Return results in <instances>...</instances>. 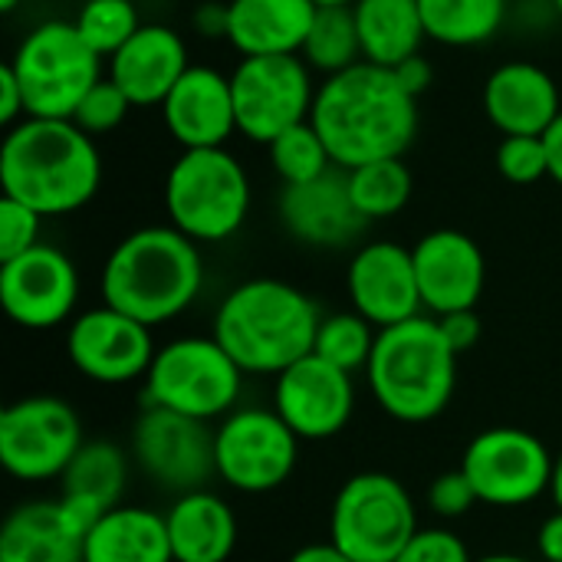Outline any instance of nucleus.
<instances>
[{"instance_id": "f257e3e1", "label": "nucleus", "mask_w": 562, "mask_h": 562, "mask_svg": "<svg viewBox=\"0 0 562 562\" xmlns=\"http://www.w3.org/2000/svg\"><path fill=\"white\" fill-rule=\"evenodd\" d=\"M310 122L333 165L352 171L369 161L402 158L418 138L422 112L395 69L362 59L319 82Z\"/></svg>"}, {"instance_id": "f03ea898", "label": "nucleus", "mask_w": 562, "mask_h": 562, "mask_svg": "<svg viewBox=\"0 0 562 562\" xmlns=\"http://www.w3.org/2000/svg\"><path fill=\"white\" fill-rule=\"evenodd\" d=\"M102 184V155L72 119H23L0 145V188L40 217L86 207Z\"/></svg>"}, {"instance_id": "7ed1b4c3", "label": "nucleus", "mask_w": 562, "mask_h": 562, "mask_svg": "<svg viewBox=\"0 0 562 562\" xmlns=\"http://www.w3.org/2000/svg\"><path fill=\"white\" fill-rule=\"evenodd\" d=\"M204 260L191 237L171 224L138 227L122 237L102 267L105 306L161 326L181 316L201 293Z\"/></svg>"}, {"instance_id": "20e7f679", "label": "nucleus", "mask_w": 562, "mask_h": 562, "mask_svg": "<svg viewBox=\"0 0 562 562\" xmlns=\"http://www.w3.org/2000/svg\"><path fill=\"white\" fill-rule=\"evenodd\" d=\"M319 323L316 303L300 286L257 277L224 296L214 316V339L244 375H280L313 352Z\"/></svg>"}, {"instance_id": "39448f33", "label": "nucleus", "mask_w": 562, "mask_h": 562, "mask_svg": "<svg viewBox=\"0 0 562 562\" xmlns=\"http://www.w3.org/2000/svg\"><path fill=\"white\" fill-rule=\"evenodd\" d=\"M379 408L405 425L438 418L458 385V352L448 346L435 316H415L379 329L366 366Z\"/></svg>"}, {"instance_id": "423d86ee", "label": "nucleus", "mask_w": 562, "mask_h": 562, "mask_svg": "<svg viewBox=\"0 0 562 562\" xmlns=\"http://www.w3.org/2000/svg\"><path fill=\"white\" fill-rule=\"evenodd\" d=\"M250 175L227 148L181 151L165 178L168 224L194 244L231 240L250 214Z\"/></svg>"}, {"instance_id": "0eeeda50", "label": "nucleus", "mask_w": 562, "mask_h": 562, "mask_svg": "<svg viewBox=\"0 0 562 562\" xmlns=\"http://www.w3.org/2000/svg\"><path fill=\"white\" fill-rule=\"evenodd\" d=\"M7 63L23 89L26 119H72L82 95L105 76V59L72 20L36 23Z\"/></svg>"}, {"instance_id": "6e6552de", "label": "nucleus", "mask_w": 562, "mask_h": 562, "mask_svg": "<svg viewBox=\"0 0 562 562\" xmlns=\"http://www.w3.org/2000/svg\"><path fill=\"white\" fill-rule=\"evenodd\" d=\"M418 530L415 501L392 474H356L333 501L329 540L356 562H395Z\"/></svg>"}, {"instance_id": "1a4fd4ad", "label": "nucleus", "mask_w": 562, "mask_h": 562, "mask_svg": "<svg viewBox=\"0 0 562 562\" xmlns=\"http://www.w3.org/2000/svg\"><path fill=\"white\" fill-rule=\"evenodd\" d=\"M240 385V366L214 336H184L155 352L145 375V402L211 422L234 412Z\"/></svg>"}, {"instance_id": "9d476101", "label": "nucleus", "mask_w": 562, "mask_h": 562, "mask_svg": "<svg viewBox=\"0 0 562 562\" xmlns=\"http://www.w3.org/2000/svg\"><path fill=\"white\" fill-rule=\"evenodd\" d=\"M316 89L303 56H240L231 69L237 135L270 145L286 128L310 122Z\"/></svg>"}, {"instance_id": "9b49d317", "label": "nucleus", "mask_w": 562, "mask_h": 562, "mask_svg": "<svg viewBox=\"0 0 562 562\" xmlns=\"http://www.w3.org/2000/svg\"><path fill=\"white\" fill-rule=\"evenodd\" d=\"M82 445L76 408L56 395H30L0 412V464L16 481L63 477Z\"/></svg>"}, {"instance_id": "f8f14e48", "label": "nucleus", "mask_w": 562, "mask_h": 562, "mask_svg": "<svg viewBox=\"0 0 562 562\" xmlns=\"http://www.w3.org/2000/svg\"><path fill=\"white\" fill-rule=\"evenodd\" d=\"M132 458L155 484L178 497L204 491L217 477V428L161 405H145L132 431Z\"/></svg>"}, {"instance_id": "ddd939ff", "label": "nucleus", "mask_w": 562, "mask_h": 562, "mask_svg": "<svg viewBox=\"0 0 562 562\" xmlns=\"http://www.w3.org/2000/svg\"><path fill=\"white\" fill-rule=\"evenodd\" d=\"M300 438L267 408H237L217 425V477L240 494H270L296 471Z\"/></svg>"}, {"instance_id": "4468645a", "label": "nucleus", "mask_w": 562, "mask_h": 562, "mask_svg": "<svg viewBox=\"0 0 562 562\" xmlns=\"http://www.w3.org/2000/svg\"><path fill=\"white\" fill-rule=\"evenodd\" d=\"M557 458L547 445L524 428H487L461 458V471L474 484L481 504L524 507L550 491Z\"/></svg>"}, {"instance_id": "2eb2a0df", "label": "nucleus", "mask_w": 562, "mask_h": 562, "mask_svg": "<svg viewBox=\"0 0 562 562\" xmlns=\"http://www.w3.org/2000/svg\"><path fill=\"white\" fill-rule=\"evenodd\" d=\"M151 326L112 310L95 306L79 313L66 333L69 362L99 385H125L145 379L155 362Z\"/></svg>"}, {"instance_id": "dca6fc26", "label": "nucleus", "mask_w": 562, "mask_h": 562, "mask_svg": "<svg viewBox=\"0 0 562 562\" xmlns=\"http://www.w3.org/2000/svg\"><path fill=\"white\" fill-rule=\"evenodd\" d=\"M79 300L76 263L49 244L0 263L3 313L23 329H53L66 323Z\"/></svg>"}, {"instance_id": "f3484780", "label": "nucleus", "mask_w": 562, "mask_h": 562, "mask_svg": "<svg viewBox=\"0 0 562 562\" xmlns=\"http://www.w3.org/2000/svg\"><path fill=\"white\" fill-rule=\"evenodd\" d=\"M356 408L352 375L336 369L333 362L310 352L277 375L273 385V412L290 425L300 441H326L336 438Z\"/></svg>"}, {"instance_id": "a211bd4d", "label": "nucleus", "mask_w": 562, "mask_h": 562, "mask_svg": "<svg viewBox=\"0 0 562 562\" xmlns=\"http://www.w3.org/2000/svg\"><path fill=\"white\" fill-rule=\"evenodd\" d=\"M346 290L352 310L366 316L375 329L398 326L405 319L422 316V290L415 277L412 247L395 240H372L362 244L346 273Z\"/></svg>"}, {"instance_id": "6ab92c4d", "label": "nucleus", "mask_w": 562, "mask_h": 562, "mask_svg": "<svg viewBox=\"0 0 562 562\" xmlns=\"http://www.w3.org/2000/svg\"><path fill=\"white\" fill-rule=\"evenodd\" d=\"M412 257L425 310H431L435 316L477 310L487 283V260L474 237L441 227L425 234L412 247Z\"/></svg>"}, {"instance_id": "aec40b11", "label": "nucleus", "mask_w": 562, "mask_h": 562, "mask_svg": "<svg viewBox=\"0 0 562 562\" xmlns=\"http://www.w3.org/2000/svg\"><path fill=\"white\" fill-rule=\"evenodd\" d=\"M277 214L293 240L319 250L349 247L369 227V221L352 204L349 178L342 168H333L306 184H283L277 198Z\"/></svg>"}, {"instance_id": "412c9836", "label": "nucleus", "mask_w": 562, "mask_h": 562, "mask_svg": "<svg viewBox=\"0 0 562 562\" xmlns=\"http://www.w3.org/2000/svg\"><path fill=\"white\" fill-rule=\"evenodd\" d=\"M161 119L181 151L227 148L231 135L237 132L231 72L191 63V69L161 102Z\"/></svg>"}, {"instance_id": "4be33fe9", "label": "nucleus", "mask_w": 562, "mask_h": 562, "mask_svg": "<svg viewBox=\"0 0 562 562\" xmlns=\"http://www.w3.org/2000/svg\"><path fill=\"white\" fill-rule=\"evenodd\" d=\"M481 99L487 122L501 135H547L562 115L557 76L530 59H510L491 69Z\"/></svg>"}, {"instance_id": "5701e85b", "label": "nucleus", "mask_w": 562, "mask_h": 562, "mask_svg": "<svg viewBox=\"0 0 562 562\" xmlns=\"http://www.w3.org/2000/svg\"><path fill=\"white\" fill-rule=\"evenodd\" d=\"M188 69V43L168 23H142L138 33L105 63V76L132 99L135 109H161Z\"/></svg>"}, {"instance_id": "b1692460", "label": "nucleus", "mask_w": 562, "mask_h": 562, "mask_svg": "<svg viewBox=\"0 0 562 562\" xmlns=\"http://www.w3.org/2000/svg\"><path fill=\"white\" fill-rule=\"evenodd\" d=\"M316 10L313 0H227V43L240 56H300Z\"/></svg>"}, {"instance_id": "393cba45", "label": "nucleus", "mask_w": 562, "mask_h": 562, "mask_svg": "<svg viewBox=\"0 0 562 562\" xmlns=\"http://www.w3.org/2000/svg\"><path fill=\"white\" fill-rule=\"evenodd\" d=\"M175 562H227L237 547V517L217 494H181L165 514Z\"/></svg>"}, {"instance_id": "a878e982", "label": "nucleus", "mask_w": 562, "mask_h": 562, "mask_svg": "<svg viewBox=\"0 0 562 562\" xmlns=\"http://www.w3.org/2000/svg\"><path fill=\"white\" fill-rule=\"evenodd\" d=\"M82 543L59 501H30L3 520L0 562H82Z\"/></svg>"}, {"instance_id": "bb28decb", "label": "nucleus", "mask_w": 562, "mask_h": 562, "mask_svg": "<svg viewBox=\"0 0 562 562\" xmlns=\"http://www.w3.org/2000/svg\"><path fill=\"white\" fill-rule=\"evenodd\" d=\"M82 562H175L168 524L148 507H115L82 543Z\"/></svg>"}, {"instance_id": "cd10ccee", "label": "nucleus", "mask_w": 562, "mask_h": 562, "mask_svg": "<svg viewBox=\"0 0 562 562\" xmlns=\"http://www.w3.org/2000/svg\"><path fill=\"white\" fill-rule=\"evenodd\" d=\"M352 13L366 63L395 69L418 56L428 40L418 0H356Z\"/></svg>"}, {"instance_id": "c85d7f7f", "label": "nucleus", "mask_w": 562, "mask_h": 562, "mask_svg": "<svg viewBox=\"0 0 562 562\" xmlns=\"http://www.w3.org/2000/svg\"><path fill=\"white\" fill-rule=\"evenodd\" d=\"M428 40L454 49L491 43L510 16V0H418Z\"/></svg>"}, {"instance_id": "c756f323", "label": "nucleus", "mask_w": 562, "mask_h": 562, "mask_svg": "<svg viewBox=\"0 0 562 562\" xmlns=\"http://www.w3.org/2000/svg\"><path fill=\"white\" fill-rule=\"evenodd\" d=\"M59 481H63V494L89 497L99 507L115 510L122 507V494L128 481V458L112 441H86Z\"/></svg>"}, {"instance_id": "7c9ffc66", "label": "nucleus", "mask_w": 562, "mask_h": 562, "mask_svg": "<svg viewBox=\"0 0 562 562\" xmlns=\"http://www.w3.org/2000/svg\"><path fill=\"white\" fill-rule=\"evenodd\" d=\"M300 56L323 79L362 63V43L352 7H319Z\"/></svg>"}, {"instance_id": "2f4dec72", "label": "nucleus", "mask_w": 562, "mask_h": 562, "mask_svg": "<svg viewBox=\"0 0 562 562\" xmlns=\"http://www.w3.org/2000/svg\"><path fill=\"white\" fill-rule=\"evenodd\" d=\"M349 178V194L352 204L359 207V214L372 224V221H385L405 211V204L412 201V171L402 158H382V161H369L359 165L352 171H346Z\"/></svg>"}, {"instance_id": "473e14b6", "label": "nucleus", "mask_w": 562, "mask_h": 562, "mask_svg": "<svg viewBox=\"0 0 562 562\" xmlns=\"http://www.w3.org/2000/svg\"><path fill=\"white\" fill-rule=\"evenodd\" d=\"M267 151H270V165L283 184H306L336 168L333 155H329L326 142L319 138V132L313 128V122L286 128L283 135H277L267 145Z\"/></svg>"}, {"instance_id": "72a5a7b5", "label": "nucleus", "mask_w": 562, "mask_h": 562, "mask_svg": "<svg viewBox=\"0 0 562 562\" xmlns=\"http://www.w3.org/2000/svg\"><path fill=\"white\" fill-rule=\"evenodd\" d=\"M72 23L82 40L109 63L145 20L138 13V0H86Z\"/></svg>"}, {"instance_id": "f704fd0d", "label": "nucleus", "mask_w": 562, "mask_h": 562, "mask_svg": "<svg viewBox=\"0 0 562 562\" xmlns=\"http://www.w3.org/2000/svg\"><path fill=\"white\" fill-rule=\"evenodd\" d=\"M375 336H379L375 326L366 316H359L356 310L352 313H333V316H323L313 352L352 375L356 369L369 366L372 349H375Z\"/></svg>"}, {"instance_id": "c9c22d12", "label": "nucleus", "mask_w": 562, "mask_h": 562, "mask_svg": "<svg viewBox=\"0 0 562 562\" xmlns=\"http://www.w3.org/2000/svg\"><path fill=\"white\" fill-rule=\"evenodd\" d=\"M132 109H135L132 99H128L109 76H102V79L82 95V102H79L72 122H76L89 138H99V135H112L115 128H122V122L128 119Z\"/></svg>"}, {"instance_id": "e433bc0d", "label": "nucleus", "mask_w": 562, "mask_h": 562, "mask_svg": "<svg viewBox=\"0 0 562 562\" xmlns=\"http://www.w3.org/2000/svg\"><path fill=\"white\" fill-rule=\"evenodd\" d=\"M494 161L510 184H537L550 178V155L543 135H501Z\"/></svg>"}, {"instance_id": "4c0bfd02", "label": "nucleus", "mask_w": 562, "mask_h": 562, "mask_svg": "<svg viewBox=\"0 0 562 562\" xmlns=\"http://www.w3.org/2000/svg\"><path fill=\"white\" fill-rule=\"evenodd\" d=\"M46 217H40L33 207L0 194V263L13 260L40 244V227Z\"/></svg>"}, {"instance_id": "58836bf2", "label": "nucleus", "mask_w": 562, "mask_h": 562, "mask_svg": "<svg viewBox=\"0 0 562 562\" xmlns=\"http://www.w3.org/2000/svg\"><path fill=\"white\" fill-rule=\"evenodd\" d=\"M395 562H474L464 540L451 530L431 527V530H418L408 547L398 553Z\"/></svg>"}, {"instance_id": "ea45409f", "label": "nucleus", "mask_w": 562, "mask_h": 562, "mask_svg": "<svg viewBox=\"0 0 562 562\" xmlns=\"http://www.w3.org/2000/svg\"><path fill=\"white\" fill-rule=\"evenodd\" d=\"M474 504H481V501H477L474 484L468 481V474L461 468L438 474L428 487V507L445 520L464 517L468 510H474Z\"/></svg>"}, {"instance_id": "a19ab883", "label": "nucleus", "mask_w": 562, "mask_h": 562, "mask_svg": "<svg viewBox=\"0 0 562 562\" xmlns=\"http://www.w3.org/2000/svg\"><path fill=\"white\" fill-rule=\"evenodd\" d=\"M435 319H438V326H441L448 346H451L458 356L471 352V349L481 342V316H477V310H458V313L435 316Z\"/></svg>"}, {"instance_id": "79ce46f5", "label": "nucleus", "mask_w": 562, "mask_h": 562, "mask_svg": "<svg viewBox=\"0 0 562 562\" xmlns=\"http://www.w3.org/2000/svg\"><path fill=\"white\" fill-rule=\"evenodd\" d=\"M26 119V99H23V89L10 69V63L0 66V125L3 128H13Z\"/></svg>"}, {"instance_id": "37998d69", "label": "nucleus", "mask_w": 562, "mask_h": 562, "mask_svg": "<svg viewBox=\"0 0 562 562\" xmlns=\"http://www.w3.org/2000/svg\"><path fill=\"white\" fill-rule=\"evenodd\" d=\"M191 23L207 40H227V3H214V0L201 3L191 13Z\"/></svg>"}, {"instance_id": "c03bdc74", "label": "nucleus", "mask_w": 562, "mask_h": 562, "mask_svg": "<svg viewBox=\"0 0 562 562\" xmlns=\"http://www.w3.org/2000/svg\"><path fill=\"white\" fill-rule=\"evenodd\" d=\"M395 76H398V82L415 95V99H422V92L431 86V79H435V69H431V63L425 59V53H418V56H412V59H405L402 66H395Z\"/></svg>"}, {"instance_id": "a18cd8bd", "label": "nucleus", "mask_w": 562, "mask_h": 562, "mask_svg": "<svg viewBox=\"0 0 562 562\" xmlns=\"http://www.w3.org/2000/svg\"><path fill=\"white\" fill-rule=\"evenodd\" d=\"M537 550L547 562H562V510L550 514L537 533Z\"/></svg>"}, {"instance_id": "49530a36", "label": "nucleus", "mask_w": 562, "mask_h": 562, "mask_svg": "<svg viewBox=\"0 0 562 562\" xmlns=\"http://www.w3.org/2000/svg\"><path fill=\"white\" fill-rule=\"evenodd\" d=\"M286 562H356L352 557H346L333 540H326V543H306V547H300L293 557Z\"/></svg>"}, {"instance_id": "de8ad7c7", "label": "nucleus", "mask_w": 562, "mask_h": 562, "mask_svg": "<svg viewBox=\"0 0 562 562\" xmlns=\"http://www.w3.org/2000/svg\"><path fill=\"white\" fill-rule=\"evenodd\" d=\"M543 142H547V155H550V178L562 188V115L547 128Z\"/></svg>"}, {"instance_id": "09e8293b", "label": "nucleus", "mask_w": 562, "mask_h": 562, "mask_svg": "<svg viewBox=\"0 0 562 562\" xmlns=\"http://www.w3.org/2000/svg\"><path fill=\"white\" fill-rule=\"evenodd\" d=\"M550 494H553V504H557V510H562V451L557 454V464H553V481H550Z\"/></svg>"}, {"instance_id": "8fccbe9b", "label": "nucleus", "mask_w": 562, "mask_h": 562, "mask_svg": "<svg viewBox=\"0 0 562 562\" xmlns=\"http://www.w3.org/2000/svg\"><path fill=\"white\" fill-rule=\"evenodd\" d=\"M474 562H530V560L514 557V553H494V557H481V560H474Z\"/></svg>"}, {"instance_id": "3c124183", "label": "nucleus", "mask_w": 562, "mask_h": 562, "mask_svg": "<svg viewBox=\"0 0 562 562\" xmlns=\"http://www.w3.org/2000/svg\"><path fill=\"white\" fill-rule=\"evenodd\" d=\"M316 7H352L356 0H313Z\"/></svg>"}, {"instance_id": "603ef678", "label": "nucleus", "mask_w": 562, "mask_h": 562, "mask_svg": "<svg viewBox=\"0 0 562 562\" xmlns=\"http://www.w3.org/2000/svg\"><path fill=\"white\" fill-rule=\"evenodd\" d=\"M16 7H20V0H0V10H3V13H13Z\"/></svg>"}, {"instance_id": "864d4df0", "label": "nucleus", "mask_w": 562, "mask_h": 562, "mask_svg": "<svg viewBox=\"0 0 562 562\" xmlns=\"http://www.w3.org/2000/svg\"><path fill=\"white\" fill-rule=\"evenodd\" d=\"M550 7H553V16H560L562 20V0H550Z\"/></svg>"}]
</instances>
